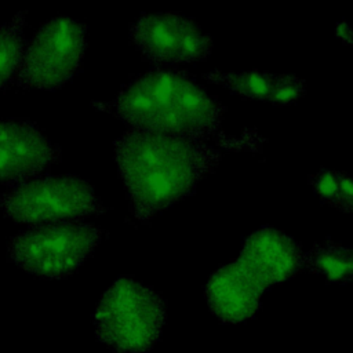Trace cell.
Segmentation results:
<instances>
[{
    "label": "cell",
    "instance_id": "9c48e42d",
    "mask_svg": "<svg viewBox=\"0 0 353 353\" xmlns=\"http://www.w3.org/2000/svg\"><path fill=\"white\" fill-rule=\"evenodd\" d=\"M58 159V148L32 123L0 121V182L23 183Z\"/></svg>",
    "mask_w": 353,
    "mask_h": 353
},
{
    "label": "cell",
    "instance_id": "4fadbf2b",
    "mask_svg": "<svg viewBox=\"0 0 353 353\" xmlns=\"http://www.w3.org/2000/svg\"><path fill=\"white\" fill-rule=\"evenodd\" d=\"M303 92H305L303 80L295 76L274 74L272 91L268 101L273 103H290L298 99Z\"/></svg>",
    "mask_w": 353,
    "mask_h": 353
},
{
    "label": "cell",
    "instance_id": "7c38bea8",
    "mask_svg": "<svg viewBox=\"0 0 353 353\" xmlns=\"http://www.w3.org/2000/svg\"><path fill=\"white\" fill-rule=\"evenodd\" d=\"M273 76L270 73L250 70V72H239V73H219L214 72L205 76L208 80H212L218 84L228 87L230 91L258 99H269L272 85H273Z\"/></svg>",
    "mask_w": 353,
    "mask_h": 353
},
{
    "label": "cell",
    "instance_id": "277c9868",
    "mask_svg": "<svg viewBox=\"0 0 353 353\" xmlns=\"http://www.w3.org/2000/svg\"><path fill=\"white\" fill-rule=\"evenodd\" d=\"M165 323V305L152 288L130 277L116 280L102 295L94 316L97 336L116 353L150 349Z\"/></svg>",
    "mask_w": 353,
    "mask_h": 353
},
{
    "label": "cell",
    "instance_id": "5bb4252c",
    "mask_svg": "<svg viewBox=\"0 0 353 353\" xmlns=\"http://www.w3.org/2000/svg\"><path fill=\"white\" fill-rule=\"evenodd\" d=\"M327 204L353 215V178L336 172V186Z\"/></svg>",
    "mask_w": 353,
    "mask_h": 353
},
{
    "label": "cell",
    "instance_id": "ba28073f",
    "mask_svg": "<svg viewBox=\"0 0 353 353\" xmlns=\"http://www.w3.org/2000/svg\"><path fill=\"white\" fill-rule=\"evenodd\" d=\"M131 40L156 63L192 62L211 52V39L190 19L172 12L141 17L131 28Z\"/></svg>",
    "mask_w": 353,
    "mask_h": 353
},
{
    "label": "cell",
    "instance_id": "8fae6325",
    "mask_svg": "<svg viewBox=\"0 0 353 353\" xmlns=\"http://www.w3.org/2000/svg\"><path fill=\"white\" fill-rule=\"evenodd\" d=\"M26 12H18L0 26V88L14 80L23 55V23Z\"/></svg>",
    "mask_w": 353,
    "mask_h": 353
},
{
    "label": "cell",
    "instance_id": "7a4b0ae2",
    "mask_svg": "<svg viewBox=\"0 0 353 353\" xmlns=\"http://www.w3.org/2000/svg\"><path fill=\"white\" fill-rule=\"evenodd\" d=\"M134 130L200 141L212 135L222 108L183 74L152 70L128 83L112 103Z\"/></svg>",
    "mask_w": 353,
    "mask_h": 353
},
{
    "label": "cell",
    "instance_id": "3957f363",
    "mask_svg": "<svg viewBox=\"0 0 353 353\" xmlns=\"http://www.w3.org/2000/svg\"><path fill=\"white\" fill-rule=\"evenodd\" d=\"M302 252L285 233L265 226L247 237L240 255L207 283L210 310L222 323H240L259 307L261 295L301 266Z\"/></svg>",
    "mask_w": 353,
    "mask_h": 353
},
{
    "label": "cell",
    "instance_id": "8992f818",
    "mask_svg": "<svg viewBox=\"0 0 353 353\" xmlns=\"http://www.w3.org/2000/svg\"><path fill=\"white\" fill-rule=\"evenodd\" d=\"M0 205L7 216L25 223L77 219L105 211L92 188L70 175L19 183L0 197Z\"/></svg>",
    "mask_w": 353,
    "mask_h": 353
},
{
    "label": "cell",
    "instance_id": "5b68a950",
    "mask_svg": "<svg viewBox=\"0 0 353 353\" xmlns=\"http://www.w3.org/2000/svg\"><path fill=\"white\" fill-rule=\"evenodd\" d=\"M101 229L91 223L55 222L11 237L8 259L28 273L61 279L73 273L95 250Z\"/></svg>",
    "mask_w": 353,
    "mask_h": 353
},
{
    "label": "cell",
    "instance_id": "6da1fadb",
    "mask_svg": "<svg viewBox=\"0 0 353 353\" xmlns=\"http://www.w3.org/2000/svg\"><path fill=\"white\" fill-rule=\"evenodd\" d=\"M114 153L139 221L188 194L218 160V153L200 141L134 128L116 141Z\"/></svg>",
    "mask_w": 353,
    "mask_h": 353
},
{
    "label": "cell",
    "instance_id": "52a82bcc",
    "mask_svg": "<svg viewBox=\"0 0 353 353\" xmlns=\"http://www.w3.org/2000/svg\"><path fill=\"white\" fill-rule=\"evenodd\" d=\"M85 48L81 23L59 17L46 22L26 44L14 84L22 88L52 90L79 69Z\"/></svg>",
    "mask_w": 353,
    "mask_h": 353
},
{
    "label": "cell",
    "instance_id": "30bf717a",
    "mask_svg": "<svg viewBox=\"0 0 353 353\" xmlns=\"http://www.w3.org/2000/svg\"><path fill=\"white\" fill-rule=\"evenodd\" d=\"M301 266L331 281H353V247L330 241L314 244L302 254Z\"/></svg>",
    "mask_w": 353,
    "mask_h": 353
},
{
    "label": "cell",
    "instance_id": "9a60e30c",
    "mask_svg": "<svg viewBox=\"0 0 353 353\" xmlns=\"http://www.w3.org/2000/svg\"><path fill=\"white\" fill-rule=\"evenodd\" d=\"M336 34L338 37H341L343 41H347L350 44H353V30L350 29V26L346 22L338 23L336 26Z\"/></svg>",
    "mask_w": 353,
    "mask_h": 353
}]
</instances>
